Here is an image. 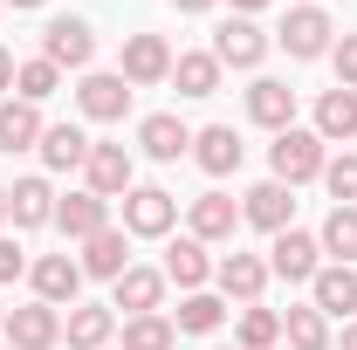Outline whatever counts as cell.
Returning <instances> with one entry per match:
<instances>
[{"instance_id": "cell-1", "label": "cell", "mask_w": 357, "mask_h": 350, "mask_svg": "<svg viewBox=\"0 0 357 350\" xmlns=\"http://www.w3.org/2000/svg\"><path fill=\"white\" fill-rule=\"evenodd\" d=\"M323 137L316 131H303V124H289V131H275V144H268V172L282 178L289 192L296 185H310V178H323Z\"/></svg>"}, {"instance_id": "cell-2", "label": "cell", "mask_w": 357, "mask_h": 350, "mask_svg": "<svg viewBox=\"0 0 357 350\" xmlns=\"http://www.w3.org/2000/svg\"><path fill=\"white\" fill-rule=\"evenodd\" d=\"M178 220V199L165 192V185H131L124 192V234H137V241H165Z\"/></svg>"}, {"instance_id": "cell-3", "label": "cell", "mask_w": 357, "mask_h": 350, "mask_svg": "<svg viewBox=\"0 0 357 350\" xmlns=\"http://www.w3.org/2000/svg\"><path fill=\"white\" fill-rule=\"evenodd\" d=\"M89 55H96V35H89L83 14H55L42 28V62H55V69H89Z\"/></svg>"}, {"instance_id": "cell-4", "label": "cell", "mask_w": 357, "mask_h": 350, "mask_svg": "<svg viewBox=\"0 0 357 350\" xmlns=\"http://www.w3.org/2000/svg\"><path fill=\"white\" fill-rule=\"evenodd\" d=\"M7 350H55L62 344V309H48V303H21V309H7Z\"/></svg>"}, {"instance_id": "cell-5", "label": "cell", "mask_w": 357, "mask_h": 350, "mask_svg": "<svg viewBox=\"0 0 357 350\" xmlns=\"http://www.w3.org/2000/svg\"><path fill=\"white\" fill-rule=\"evenodd\" d=\"M76 103H83L89 124H124V110H131V83L110 76V69H89L83 83H76Z\"/></svg>"}, {"instance_id": "cell-6", "label": "cell", "mask_w": 357, "mask_h": 350, "mask_svg": "<svg viewBox=\"0 0 357 350\" xmlns=\"http://www.w3.org/2000/svg\"><path fill=\"white\" fill-rule=\"evenodd\" d=\"M316 268H323L316 234H303V227H282V234H275V248H268V275H282V282H316Z\"/></svg>"}, {"instance_id": "cell-7", "label": "cell", "mask_w": 357, "mask_h": 350, "mask_svg": "<svg viewBox=\"0 0 357 350\" xmlns=\"http://www.w3.org/2000/svg\"><path fill=\"white\" fill-rule=\"evenodd\" d=\"M330 35H337V28H330V14H323V7H289V21H282V35H275V42L289 48V55H296V62H316V55H330Z\"/></svg>"}, {"instance_id": "cell-8", "label": "cell", "mask_w": 357, "mask_h": 350, "mask_svg": "<svg viewBox=\"0 0 357 350\" xmlns=\"http://www.w3.org/2000/svg\"><path fill=\"white\" fill-rule=\"evenodd\" d=\"M28 282H35V303L48 309H76V296H83V261H69V254H42V261H28Z\"/></svg>"}, {"instance_id": "cell-9", "label": "cell", "mask_w": 357, "mask_h": 350, "mask_svg": "<svg viewBox=\"0 0 357 350\" xmlns=\"http://www.w3.org/2000/svg\"><path fill=\"white\" fill-rule=\"evenodd\" d=\"M83 178H89V192H96V199H124V192L137 185V165H131V151H124V144H89Z\"/></svg>"}, {"instance_id": "cell-10", "label": "cell", "mask_w": 357, "mask_h": 350, "mask_svg": "<svg viewBox=\"0 0 357 350\" xmlns=\"http://www.w3.org/2000/svg\"><path fill=\"white\" fill-rule=\"evenodd\" d=\"M213 55H220V69H261L268 35L248 21V14H234V21H220V35H213Z\"/></svg>"}, {"instance_id": "cell-11", "label": "cell", "mask_w": 357, "mask_h": 350, "mask_svg": "<svg viewBox=\"0 0 357 350\" xmlns=\"http://www.w3.org/2000/svg\"><path fill=\"white\" fill-rule=\"evenodd\" d=\"M213 282H220V303H261L268 289V261L261 254H227V261H213Z\"/></svg>"}, {"instance_id": "cell-12", "label": "cell", "mask_w": 357, "mask_h": 350, "mask_svg": "<svg viewBox=\"0 0 357 350\" xmlns=\"http://www.w3.org/2000/svg\"><path fill=\"white\" fill-rule=\"evenodd\" d=\"M117 76H124V83H165V76H172V48H165V35H131V42H124V62H117Z\"/></svg>"}, {"instance_id": "cell-13", "label": "cell", "mask_w": 357, "mask_h": 350, "mask_svg": "<svg viewBox=\"0 0 357 350\" xmlns=\"http://www.w3.org/2000/svg\"><path fill=\"white\" fill-rule=\"evenodd\" d=\"M110 289H117L110 309H124V316H158V309H165V268H124Z\"/></svg>"}, {"instance_id": "cell-14", "label": "cell", "mask_w": 357, "mask_h": 350, "mask_svg": "<svg viewBox=\"0 0 357 350\" xmlns=\"http://www.w3.org/2000/svg\"><path fill=\"white\" fill-rule=\"evenodd\" d=\"M241 220H248V227H261V234H282V227L296 220V192H289L282 178H261V185L241 199Z\"/></svg>"}, {"instance_id": "cell-15", "label": "cell", "mask_w": 357, "mask_h": 350, "mask_svg": "<svg viewBox=\"0 0 357 350\" xmlns=\"http://www.w3.org/2000/svg\"><path fill=\"white\" fill-rule=\"evenodd\" d=\"M89 144H96V137H89L83 124H48L35 151H42L48 172H83V165H89Z\"/></svg>"}, {"instance_id": "cell-16", "label": "cell", "mask_w": 357, "mask_h": 350, "mask_svg": "<svg viewBox=\"0 0 357 350\" xmlns=\"http://www.w3.org/2000/svg\"><path fill=\"white\" fill-rule=\"evenodd\" d=\"M124 268H131V234H124V227H103V234H89V241H83V275L117 282Z\"/></svg>"}, {"instance_id": "cell-17", "label": "cell", "mask_w": 357, "mask_h": 350, "mask_svg": "<svg viewBox=\"0 0 357 350\" xmlns=\"http://www.w3.org/2000/svg\"><path fill=\"white\" fill-rule=\"evenodd\" d=\"M248 117H255L261 131H289V124H296V89L275 83V76H255V89H248Z\"/></svg>"}, {"instance_id": "cell-18", "label": "cell", "mask_w": 357, "mask_h": 350, "mask_svg": "<svg viewBox=\"0 0 357 350\" xmlns=\"http://www.w3.org/2000/svg\"><path fill=\"white\" fill-rule=\"evenodd\" d=\"M137 144H144V158H158V165H172V158H185V151H192V131L178 124L172 110H151V117L137 124Z\"/></svg>"}, {"instance_id": "cell-19", "label": "cell", "mask_w": 357, "mask_h": 350, "mask_svg": "<svg viewBox=\"0 0 357 350\" xmlns=\"http://www.w3.org/2000/svg\"><path fill=\"white\" fill-rule=\"evenodd\" d=\"M185 220H192V241H234V227H241V206L227 199V192H199L192 206H185Z\"/></svg>"}, {"instance_id": "cell-20", "label": "cell", "mask_w": 357, "mask_h": 350, "mask_svg": "<svg viewBox=\"0 0 357 350\" xmlns=\"http://www.w3.org/2000/svg\"><path fill=\"white\" fill-rule=\"evenodd\" d=\"M323 144H344V137H357V89H323L316 96V124H310Z\"/></svg>"}, {"instance_id": "cell-21", "label": "cell", "mask_w": 357, "mask_h": 350, "mask_svg": "<svg viewBox=\"0 0 357 350\" xmlns=\"http://www.w3.org/2000/svg\"><path fill=\"white\" fill-rule=\"evenodd\" d=\"M55 227L69 234V241H89V234H103L110 227V199H96V192H69V199H55Z\"/></svg>"}, {"instance_id": "cell-22", "label": "cell", "mask_w": 357, "mask_h": 350, "mask_svg": "<svg viewBox=\"0 0 357 350\" xmlns=\"http://www.w3.org/2000/svg\"><path fill=\"white\" fill-rule=\"evenodd\" d=\"M192 158H199V172H206V178L241 172V137H234V124H206V131H192Z\"/></svg>"}, {"instance_id": "cell-23", "label": "cell", "mask_w": 357, "mask_h": 350, "mask_svg": "<svg viewBox=\"0 0 357 350\" xmlns=\"http://www.w3.org/2000/svg\"><path fill=\"white\" fill-rule=\"evenodd\" d=\"M165 282H178L185 296L206 289V282H213V254H206V241H192V234L172 241V248H165Z\"/></svg>"}, {"instance_id": "cell-24", "label": "cell", "mask_w": 357, "mask_h": 350, "mask_svg": "<svg viewBox=\"0 0 357 350\" xmlns=\"http://www.w3.org/2000/svg\"><path fill=\"white\" fill-rule=\"evenodd\" d=\"M7 220L14 227H48L55 220V185L48 178H14L7 185Z\"/></svg>"}, {"instance_id": "cell-25", "label": "cell", "mask_w": 357, "mask_h": 350, "mask_svg": "<svg viewBox=\"0 0 357 350\" xmlns=\"http://www.w3.org/2000/svg\"><path fill=\"white\" fill-rule=\"evenodd\" d=\"M310 303L323 309V316H351V309H357V268H344V261L316 268V282H310Z\"/></svg>"}, {"instance_id": "cell-26", "label": "cell", "mask_w": 357, "mask_h": 350, "mask_svg": "<svg viewBox=\"0 0 357 350\" xmlns=\"http://www.w3.org/2000/svg\"><path fill=\"white\" fill-rule=\"evenodd\" d=\"M110 330H117V309H110V303H76V309H69V323H62V337H69L76 350H103V344H110Z\"/></svg>"}, {"instance_id": "cell-27", "label": "cell", "mask_w": 357, "mask_h": 350, "mask_svg": "<svg viewBox=\"0 0 357 350\" xmlns=\"http://www.w3.org/2000/svg\"><path fill=\"white\" fill-rule=\"evenodd\" d=\"M42 110H35V103H21V96H7V103H0V151H35V144H42Z\"/></svg>"}, {"instance_id": "cell-28", "label": "cell", "mask_w": 357, "mask_h": 350, "mask_svg": "<svg viewBox=\"0 0 357 350\" xmlns=\"http://www.w3.org/2000/svg\"><path fill=\"white\" fill-rule=\"evenodd\" d=\"M172 83H178V96H213V89H220V55H213V48L172 55Z\"/></svg>"}, {"instance_id": "cell-29", "label": "cell", "mask_w": 357, "mask_h": 350, "mask_svg": "<svg viewBox=\"0 0 357 350\" xmlns=\"http://www.w3.org/2000/svg\"><path fill=\"white\" fill-rule=\"evenodd\" d=\"M220 323H227V303H220V296H206V289H192V296L172 309V330H185V337H213Z\"/></svg>"}, {"instance_id": "cell-30", "label": "cell", "mask_w": 357, "mask_h": 350, "mask_svg": "<svg viewBox=\"0 0 357 350\" xmlns=\"http://www.w3.org/2000/svg\"><path fill=\"white\" fill-rule=\"evenodd\" d=\"M316 248L330 254V261H357V206H330V220H323V234H316Z\"/></svg>"}, {"instance_id": "cell-31", "label": "cell", "mask_w": 357, "mask_h": 350, "mask_svg": "<svg viewBox=\"0 0 357 350\" xmlns=\"http://www.w3.org/2000/svg\"><path fill=\"white\" fill-rule=\"evenodd\" d=\"M282 337H289V350H330V316L316 303H303L282 316Z\"/></svg>"}, {"instance_id": "cell-32", "label": "cell", "mask_w": 357, "mask_h": 350, "mask_svg": "<svg viewBox=\"0 0 357 350\" xmlns=\"http://www.w3.org/2000/svg\"><path fill=\"white\" fill-rule=\"evenodd\" d=\"M234 344H241V350H275V344H282V316H275V309H261V303H248V309H241Z\"/></svg>"}, {"instance_id": "cell-33", "label": "cell", "mask_w": 357, "mask_h": 350, "mask_svg": "<svg viewBox=\"0 0 357 350\" xmlns=\"http://www.w3.org/2000/svg\"><path fill=\"white\" fill-rule=\"evenodd\" d=\"M55 89H62V69H55V62H42V55L14 69V96H21V103H48Z\"/></svg>"}, {"instance_id": "cell-34", "label": "cell", "mask_w": 357, "mask_h": 350, "mask_svg": "<svg viewBox=\"0 0 357 350\" xmlns=\"http://www.w3.org/2000/svg\"><path fill=\"white\" fill-rule=\"evenodd\" d=\"M172 344H178L172 316H131L124 323V350H172Z\"/></svg>"}, {"instance_id": "cell-35", "label": "cell", "mask_w": 357, "mask_h": 350, "mask_svg": "<svg viewBox=\"0 0 357 350\" xmlns=\"http://www.w3.org/2000/svg\"><path fill=\"white\" fill-rule=\"evenodd\" d=\"M323 185H330V199H337V206H357V151L330 158V165H323Z\"/></svg>"}, {"instance_id": "cell-36", "label": "cell", "mask_w": 357, "mask_h": 350, "mask_svg": "<svg viewBox=\"0 0 357 350\" xmlns=\"http://www.w3.org/2000/svg\"><path fill=\"white\" fill-rule=\"evenodd\" d=\"M330 62H337V83L357 89V35H344V42L330 48Z\"/></svg>"}, {"instance_id": "cell-37", "label": "cell", "mask_w": 357, "mask_h": 350, "mask_svg": "<svg viewBox=\"0 0 357 350\" xmlns=\"http://www.w3.org/2000/svg\"><path fill=\"white\" fill-rule=\"evenodd\" d=\"M14 275H28V254H21V248H14V241L0 234V289H7Z\"/></svg>"}, {"instance_id": "cell-38", "label": "cell", "mask_w": 357, "mask_h": 350, "mask_svg": "<svg viewBox=\"0 0 357 350\" xmlns=\"http://www.w3.org/2000/svg\"><path fill=\"white\" fill-rule=\"evenodd\" d=\"M14 69H21V62H14V55L0 48V89H14Z\"/></svg>"}, {"instance_id": "cell-39", "label": "cell", "mask_w": 357, "mask_h": 350, "mask_svg": "<svg viewBox=\"0 0 357 350\" xmlns=\"http://www.w3.org/2000/svg\"><path fill=\"white\" fill-rule=\"evenodd\" d=\"M227 7H234V14H261L268 0H227Z\"/></svg>"}, {"instance_id": "cell-40", "label": "cell", "mask_w": 357, "mask_h": 350, "mask_svg": "<svg viewBox=\"0 0 357 350\" xmlns=\"http://www.w3.org/2000/svg\"><path fill=\"white\" fill-rule=\"evenodd\" d=\"M178 14H206V7H213V0H172Z\"/></svg>"}, {"instance_id": "cell-41", "label": "cell", "mask_w": 357, "mask_h": 350, "mask_svg": "<svg viewBox=\"0 0 357 350\" xmlns=\"http://www.w3.org/2000/svg\"><path fill=\"white\" fill-rule=\"evenodd\" d=\"M344 350H357V323H351V330H344Z\"/></svg>"}, {"instance_id": "cell-42", "label": "cell", "mask_w": 357, "mask_h": 350, "mask_svg": "<svg viewBox=\"0 0 357 350\" xmlns=\"http://www.w3.org/2000/svg\"><path fill=\"white\" fill-rule=\"evenodd\" d=\"M7 7H42V0H7Z\"/></svg>"}, {"instance_id": "cell-43", "label": "cell", "mask_w": 357, "mask_h": 350, "mask_svg": "<svg viewBox=\"0 0 357 350\" xmlns=\"http://www.w3.org/2000/svg\"><path fill=\"white\" fill-rule=\"evenodd\" d=\"M0 220H7V185H0Z\"/></svg>"}, {"instance_id": "cell-44", "label": "cell", "mask_w": 357, "mask_h": 350, "mask_svg": "<svg viewBox=\"0 0 357 350\" xmlns=\"http://www.w3.org/2000/svg\"><path fill=\"white\" fill-rule=\"evenodd\" d=\"M0 323H7V309H0Z\"/></svg>"}, {"instance_id": "cell-45", "label": "cell", "mask_w": 357, "mask_h": 350, "mask_svg": "<svg viewBox=\"0 0 357 350\" xmlns=\"http://www.w3.org/2000/svg\"><path fill=\"white\" fill-rule=\"evenodd\" d=\"M303 7H316V0H303Z\"/></svg>"}, {"instance_id": "cell-46", "label": "cell", "mask_w": 357, "mask_h": 350, "mask_svg": "<svg viewBox=\"0 0 357 350\" xmlns=\"http://www.w3.org/2000/svg\"><path fill=\"white\" fill-rule=\"evenodd\" d=\"M220 350H227V344H220ZM234 350H241V344H234Z\"/></svg>"}]
</instances>
